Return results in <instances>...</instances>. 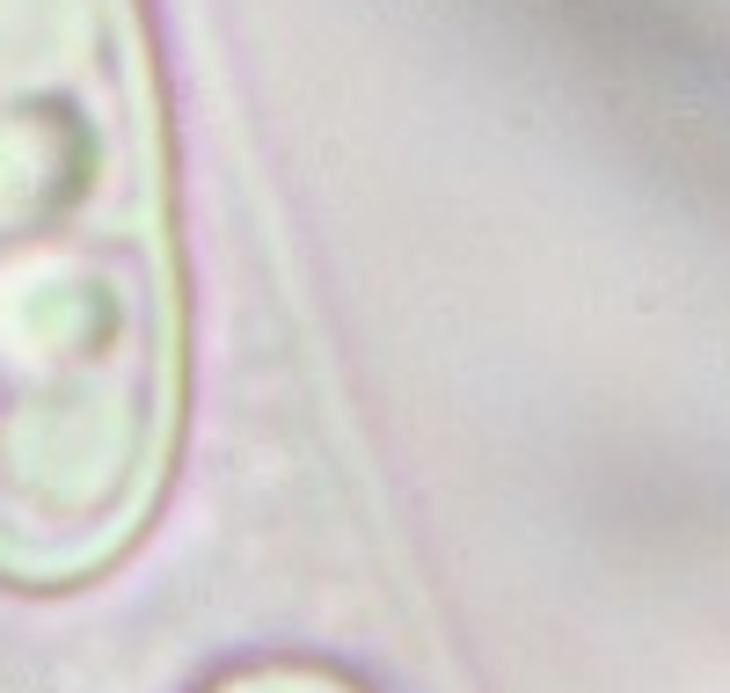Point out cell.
Returning <instances> with one entry per match:
<instances>
[{
    "instance_id": "6da1fadb",
    "label": "cell",
    "mask_w": 730,
    "mask_h": 693,
    "mask_svg": "<svg viewBox=\"0 0 730 693\" xmlns=\"http://www.w3.org/2000/svg\"><path fill=\"white\" fill-rule=\"evenodd\" d=\"M197 394L169 59L146 0H0V592L154 540Z\"/></svg>"
},
{
    "instance_id": "7a4b0ae2",
    "label": "cell",
    "mask_w": 730,
    "mask_h": 693,
    "mask_svg": "<svg viewBox=\"0 0 730 693\" xmlns=\"http://www.w3.org/2000/svg\"><path fill=\"white\" fill-rule=\"evenodd\" d=\"M197 693H380L365 671L307 657V649H270V657H234L219 665Z\"/></svg>"
}]
</instances>
